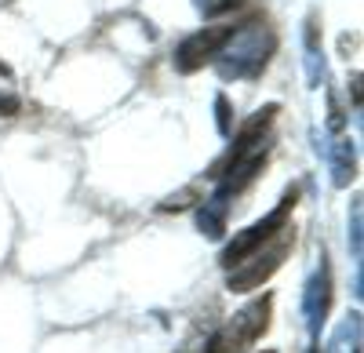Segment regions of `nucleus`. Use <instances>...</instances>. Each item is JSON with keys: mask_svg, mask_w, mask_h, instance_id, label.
Returning <instances> with one entry per match:
<instances>
[{"mask_svg": "<svg viewBox=\"0 0 364 353\" xmlns=\"http://www.w3.org/2000/svg\"><path fill=\"white\" fill-rule=\"evenodd\" d=\"M295 200H299V190H288L284 193V200L273 208L269 215H262L255 226H248L245 233H237V237L223 248V255H219V262L226 270H233V266H240L248 255H255L262 244H269L273 237H277L281 229H288V222H291V212H295Z\"/></svg>", "mask_w": 364, "mask_h": 353, "instance_id": "3", "label": "nucleus"}, {"mask_svg": "<svg viewBox=\"0 0 364 353\" xmlns=\"http://www.w3.org/2000/svg\"><path fill=\"white\" fill-rule=\"evenodd\" d=\"M266 353H273V349H266Z\"/></svg>", "mask_w": 364, "mask_h": 353, "instance_id": "16", "label": "nucleus"}, {"mask_svg": "<svg viewBox=\"0 0 364 353\" xmlns=\"http://www.w3.org/2000/svg\"><path fill=\"white\" fill-rule=\"evenodd\" d=\"M328 310H331V262L321 251V266L314 270V277L306 281V288H302V317H306V328H310L314 339L324 328Z\"/></svg>", "mask_w": 364, "mask_h": 353, "instance_id": "6", "label": "nucleus"}, {"mask_svg": "<svg viewBox=\"0 0 364 353\" xmlns=\"http://www.w3.org/2000/svg\"><path fill=\"white\" fill-rule=\"evenodd\" d=\"M324 157L331 164V183L336 186H350L357 179V150L350 139H336L331 146H324Z\"/></svg>", "mask_w": 364, "mask_h": 353, "instance_id": "7", "label": "nucleus"}, {"mask_svg": "<svg viewBox=\"0 0 364 353\" xmlns=\"http://www.w3.org/2000/svg\"><path fill=\"white\" fill-rule=\"evenodd\" d=\"M328 353H360V313H350L339 325V332L328 342Z\"/></svg>", "mask_w": 364, "mask_h": 353, "instance_id": "9", "label": "nucleus"}, {"mask_svg": "<svg viewBox=\"0 0 364 353\" xmlns=\"http://www.w3.org/2000/svg\"><path fill=\"white\" fill-rule=\"evenodd\" d=\"M277 51V33L266 22L240 26L226 40V48L215 55L219 58V77L223 80H240V77H259L269 63V55Z\"/></svg>", "mask_w": 364, "mask_h": 353, "instance_id": "1", "label": "nucleus"}, {"mask_svg": "<svg viewBox=\"0 0 364 353\" xmlns=\"http://www.w3.org/2000/svg\"><path fill=\"white\" fill-rule=\"evenodd\" d=\"M233 8H240V0H211V4H204L200 11L204 15H223V11H233Z\"/></svg>", "mask_w": 364, "mask_h": 353, "instance_id": "12", "label": "nucleus"}, {"mask_svg": "<svg viewBox=\"0 0 364 353\" xmlns=\"http://www.w3.org/2000/svg\"><path fill=\"white\" fill-rule=\"evenodd\" d=\"M226 200H219V197H211L208 204H200V212H197V226H200V233L204 237H211V241H219L223 233H226Z\"/></svg>", "mask_w": 364, "mask_h": 353, "instance_id": "8", "label": "nucleus"}, {"mask_svg": "<svg viewBox=\"0 0 364 353\" xmlns=\"http://www.w3.org/2000/svg\"><path fill=\"white\" fill-rule=\"evenodd\" d=\"M360 226H364V215H360V200H353L350 204V255H353V262H360V237H364V233H360Z\"/></svg>", "mask_w": 364, "mask_h": 353, "instance_id": "10", "label": "nucleus"}, {"mask_svg": "<svg viewBox=\"0 0 364 353\" xmlns=\"http://www.w3.org/2000/svg\"><path fill=\"white\" fill-rule=\"evenodd\" d=\"M310 353H321V349H317V346H314V349H310Z\"/></svg>", "mask_w": 364, "mask_h": 353, "instance_id": "15", "label": "nucleus"}, {"mask_svg": "<svg viewBox=\"0 0 364 353\" xmlns=\"http://www.w3.org/2000/svg\"><path fill=\"white\" fill-rule=\"evenodd\" d=\"M237 33V26H211V29H197L175 48V70L178 73H197L200 66L215 63V55L226 48V40Z\"/></svg>", "mask_w": 364, "mask_h": 353, "instance_id": "5", "label": "nucleus"}, {"mask_svg": "<svg viewBox=\"0 0 364 353\" xmlns=\"http://www.w3.org/2000/svg\"><path fill=\"white\" fill-rule=\"evenodd\" d=\"M18 106H22V102H18L15 95H0V116H15Z\"/></svg>", "mask_w": 364, "mask_h": 353, "instance_id": "13", "label": "nucleus"}, {"mask_svg": "<svg viewBox=\"0 0 364 353\" xmlns=\"http://www.w3.org/2000/svg\"><path fill=\"white\" fill-rule=\"evenodd\" d=\"M269 317H273V295H259L255 303H248L240 310L230 325H223L204 342V353H245V349H252L269 332Z\"/></svg>", "mask_w": 364, "mask_h": 353, "instance_id": "2", "label": "nucleus"}, {"mask_svg": "<svg viewBox=\"0 0 364 353\" xmlns=\"http://www.w3.org/2000/svg\"><path fill=\"white\" fill-rule=\"evenodd\" d=\"M230 116H233L230 99H226V95H219V99H215V124H219V131H223V135H230V131H233V121H230Z\"/></svg>", "mask_w": 364, "mask_h": 353, "instance_id": "11", "label": "nucleus"}, {"mask_svg": "<svg viewBox=\"0 0 364 353\" xmlns=\"http://www.w3.org/2000/svg\"><path fill=\"white\" fill-rule=\"evenodd\" d=\"M291 248H295V229L288 226V229H281L269 244H262L255 255H248L240 266H233L230 277H226V288H230V291H255L259 284H266L273 273L281 270V262L288 259Z\"/></svg>", "mask_w": 364, "mask_h": 353, "instance_id": "4", "label": "nucleus"}, {"mask_svg": "<svg viewBox=\"0 0 364 353\" xmlns=\"http://www.w3.org/2000/svg\"><path fill=\"white\" fill-rule=\"evenodd\" d=\"M0 77H11V66L8 63H0Z\"/></svg>", "mask_w": 364, "mask_h": 353, "instance_id": "14", "label": "nucleus"}]
</instances>
